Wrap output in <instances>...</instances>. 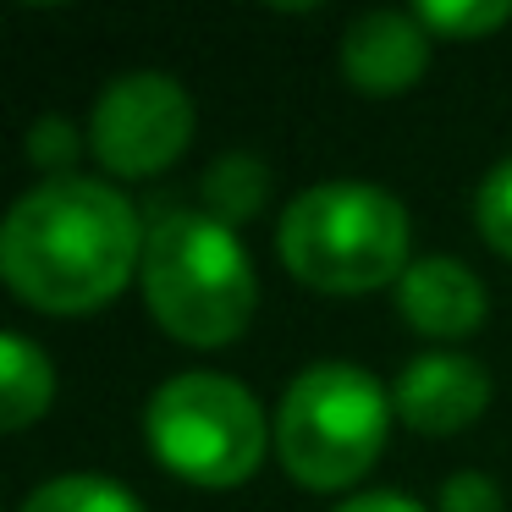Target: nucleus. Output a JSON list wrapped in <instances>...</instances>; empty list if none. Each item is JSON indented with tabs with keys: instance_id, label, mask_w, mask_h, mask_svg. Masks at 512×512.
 <instances>
[{
	"instance_id": "nucleus-7",
	"label": "nucleus",
	"mask_w": 512,
	"mask_h": 512,
	"mask_svg": "<svg viewBox=\"0 0 512 512\" xmlns=\"http://www.w3.org/2000/svg\"><path fill=\"white\" fill-rule=\"evenodd\" d=\"M490 402V375L468 353H424L391 386V408L408 430L419 435H452L485 413Z\"/></svg>"
},
{
	"instance_id": "nucleus-13",
	"label": "nucleus",
	"mask_w": 512,
	"mask_h": 512,
	"mask_svg": "<svg viewBox=\"0 0 512 512\" xmlns=\"http://www.w3.org/2000/svg\"><path fill=\"white\" fill-rule=\"evenodd\" d=\"M413 17L424 23V34L441 39H479L496 34L501 23L512 17V0H419Z\"/></svg>"
},
{
	"instance_id": "nucleus-3",
	"label": "nucleus",
	"mask_w": 512,
	"mask_h": 512,
	"mask_svg": "<svg viewBox=\"0 0 512 512\" xmlns=\"http://www.w3.org/2000/svg\"><path fill=\"white\" fill-rule=\"evenodd\" d=\"M281 259L314 292H375L408 270V210L369 182H320L281 215Z\"/></svg>"
},
{
	"instance_id": "nucleus-15",
	"label": "nucleus",
	"mask_w": 512,
	"mask_h": 512,
	"mask_svg": "<svg viewBox=\"0 0 512 512\" xmlns=\"http://www.w3.org/2000/svg\"><path fill=\"white\" fill-rule=\"evenodd\" d=\"M441 512H501V490L490 474H452L441 485Z\"/></svg>"
},
{
	"instance_id": "nucleus-17",
	"label": "nucleus",
	"mask_w": 512,
	"mask_h": 512,
	"mask_svg": "<svg viewBox=\"0 0 512 512\" xmlns=\"http://www.w3.org/2000/svg\"><path fill=\"white\" fill-rule=\"evenodd\" d=\"M72 144H78V138L67 133V122H39V127H34V160H45V155H67Z\"/></svg>"
},
{
	"instance_id": "nucleus-5",
	"label": "nucleus",
	"mask_w": 512,
	"mask_h": 512,
	"mask_svg": "<svg viewBox=\"0 0 512 512\" xmlns=\"http://www.w3.org/2000/svg\"><path fill=\"white\" fill-rule=\"evenodd\" d=\"M144 430L160 468H171L199 490L243 485L265 457V413H259L254 391L232 375H210V369L171 375L149 397Z\"/></svg>"
},
{
	"instance_id": "nucleus-2",
	"label": "nucleus",
	"mask_w": 512,
	"mask_h": 512,
	"mask_svg": "<svg viewBox=\"0 0 512 512\" xmlns=\"http://www.w3.org/2000/svg\"><path fill=\"white\" fill-rule=\"evenodd\" d=\"M149 314L188 347H221L248 331L259 309V281L248 248L215 215L171 210L144 243Z\"/></svg>"
},
{
	"instance_id": "nucleus-6",
	"label": "nucleus",
	"mask_w": 512,
	"mask_h": 512,
	"mask_svg": "<svg viewBox=\"0 0 512 512\" xmlns=\"http://www.w3.org/2000/svg\"><path fill=\"white\" fill-rule=\"evenodd\" d=\"M193 138V100L166 72H122L94 100L89 144L116 177H160Z\"/></svg>"
},
{
	"instance_id": "nucleus-10",
	"label": "nucleus",
	"mask_w": 512,
	"mask_h": 512,
	"mask_svg": "<svg viewBox=\"0 0 512 512\" xmlns=\"http://www.w3.org/2000/svg\"><path fill=\"white\" fill-rule=\"evenodd\" d=\"M56 397V369L28 336L6 331L0 336V424L28 430Z\"/></svg>"
},
{
	"instance_id": "nucleus-9",
	"label": "nucleus",
	"mask_w": 512,
	"mask_h": 512,
	"mask_svg": "<svg viewBox=\"0 0 512 512\" xmlns=\"http://www.w3.org/2000/svg\"><path fill=\"white\" fill-rule=\"evenodd\" d=\"M397 309L419 336H468L485 325V287L463 259H413L397 281Z\"/></svg>"
},
{
	"instance_id": "nucleus-11",
	"label": "nucleus",
	"mask_w": 512,
	"mask_h": 512,
	"mask_svg": "<svg viewBox=\"0 0 512 512\" xmlns=\"http://www.w3.org/2000/svg\"><path fill=\"white\" fill-rule=\"evenodd\" d=\"M23 512H144V507H138L133 490H122L105 474H61L45 479L23 501Z\"/></svg>"
},
{
	"instance_id": "nucleus-8",
	"label": "nucleus",
	"mask_w": 512,
	"mask_h": 512,
	"mask_svg": "<svg viewBox=\"0 0 512 512\" xmlns=\"http://www.w3.org/2000/svg\"><path fill=\"white\" fill-rule=\"evenodd\" d=\"M430 45L435 39L413 12H364L342 39V78L369 100L408 94L430 67Z\"/></svg>"
},
{
	"instance_id": "nucleus-1",
	"label": "nucleus",
	"mask_w": 512,
	"mask_h": 512,
	"mask_svg": "<svg viewBox=\"0 0 512 512\" xmlns=\"http://www.w3.org/2000/svg\"><path fill=\"white\" fill-rule=\"evenodd\" d=\"M133 204L89 177H50L0 226V276L45 314H94L144 270Z\"/></svg>"
},
{
	"instance_id": "nucleus-12",
	"label": "nucleus",
	"mask_w": 512,
	"mask_h": 512,
	"mask_svg": "<svg viewBox=\"0 0 512 512\" xmlns=\"http://www.w3.org/2000/svg\"><path fill=\"white\" fill-rule=\"evenodd\" d=\"M265 188H270V171L259 166V160H248V155L215 160L210 182H204V193H210V204H215V221H226V226L243 221V215H254L259 199H265Z\"/></svg>"
},
{
	"instance_id": "nucleus-4",
	"label": "nucleus",
	"mask_w": 512,
	"mask_h": 512,
	"mask_svg": "<svg viewBox=\"0 0 512 512\" xmlns=\"http://www.w3.org/2000/svg\"><path fill=\"white\" fill-rule=\"evenodd\" d=\"M391 413V391L369 369L314 364L281 397L276 452L303 490H347L375 468Z\"/></svg>"
},
{
	"instance_id": "nucleus-14",
	"label": "nucleus",
	"mask_w": 512,
	"mask_h": 512,
	"mask_svg": "<svg viewBox=\"0 0 512 512\" xmlns=\"http://www.w3.org/2000/svg\"><path fill=\"white\" fill-rule=\"evenodd\" d=\"M474 221H479V237H485L501 259H512V160H501V166L479 182Z\"/></svg>"
},
{
	"instance_id": "nucleus-16",
	"label": "nucleus",
	"mask_w": 512,
	"mask_h": 512,
	"mask_svg": "<svg viewBox=\"0 0 512 512\" xmlns=\"http://www.w3.org/2000/svg\"><path fill=\"white\" fill-rule=\"evenodd\" d=\"M336 512H424L413 496H397V490H364V496L342 501Z\"/></svg>"
}]
</instances>
